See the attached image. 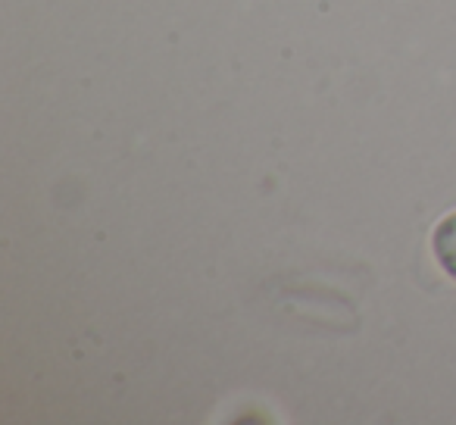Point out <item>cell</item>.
<instances>
[{"label": "cell", "instance_id": "1", "mask_svg": "<svg viewBox=\"0 0 456 425\" xmlns=\"http://www.w3.org/2000/svg\"><path fill=\"white\" fill-rule=\"evenodd\" d=\"M431 250H435L441 269L456 279V213L444 217L441 223L435 225V235H431Z\"/></svg>", "mask_w": 456, "mask_h": 425}]
</instances>
